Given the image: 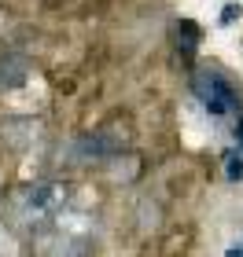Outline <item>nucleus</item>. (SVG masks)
Masks as SVG:
<instances>
[{
  "mask_svg": "<svg viewBox=\"0 0 243 257\" xmlns=\"http://www.w3.org/2000/svg\"><path fill=\"white\" fill-rule=\"evenodd\" d=\"M70 198L66 184L59 180H33L26 188H19L15 195V217L22 224H44L63 209V202Z\"/></svg>",
  "mask_w": 243,
  "mask_h": 257,
  "instance_id": "nucleus-1",
  "label": "nucleus"
},
{
  "mask_svg": "<svg viewBox=\"0 0 243 257\" xmlns=\"http://www.w3.org/2000/svg\"><path fill=\"white\" fill-rule=\"evenodd\" d=\"M192 92H195V99H199L203 107L214 114V118H221V114H228V110H236V107H239V96H236L232 81H228L217 66H203V70H195V77H192Z\"/></svg>",
  "mask_w": 243,
  "mask_h": 257,
  "instance_id": "nucleus-2",
  "label": "nucleus"
},
{
  "mask_svg": "<svg viewBox=\"0 0 243 257\" xmlns=\"http://www.w3.org/2000/svg\"><path fill=\"white\" fill-rule=\"evenodd\" d=\"M122 147H125V133L114 128V125H107V128H96V133L81 136L74 144V155L81 162H107V158L118 155Z\"/></svg>",
  "mask_w": 243,
  "mask_h": 257,
  "instance_id": "nucleus-3",
  "label": "nucleus"
},
{
  "mask_svg": "<svg viewBox=\"0 0 243 257\" xmlns=\"http://www.w3.org/2000/svg\"><path fill=\"white\" fill-rule=\"evenodd\" d=\"M30 77V59L19 52H4L0 55V92H11L19 85H26Z\"/></svg>",
  "mask_w": 243,
  "mask_h": 257,
  "instance_id": "nucleus-4",
  "label": "nucleus"
},
{
  "mask_svg": "<svg viewBox=\"0 0 243 257\" xmlns=\"http://www.w3.org/2000/svg\"><path fill=\"white\" fill-rule=\"evenodd\" d=\"M33 133H37V121H30V118H11L0 125V140L11 147H22V144H30Z\"/></svg>",
  "mask_w": 243,
  "mask_h": 257,
  "instance_id": "nucleus-5",
  "label": "nucleus"
},
{
  "mask_svg": "<svg viewBox=\"0 0 243 257\" xmlns=\"http://www.w3.org/2000/svg\"><path fill=\"white\" fill-rule=\"evenodd\" d=\"M173 33H177V48H184V52L199 48V26H195V22L184 19V22H177V30H173Z\"/></svg>",
  "mask_w": 243,
  "mask_h": 257,
  "instance_id": "nucleus-6",
  "label": "nucleus"
},
{
  "mask_svg": "<svg viewBox=\"0 0 243 257\" xmlns=\"http://www.w3.org/2000/svg\"><path fill=\"white\" fill-rule=\"evenodd\" d=\"M225 173H228V180H243V155H228Z\"/></svg>",
  "mask_w": 243,
  "mask_h": 257,
  "instance_id": "nucleus-7",
  "label": "nucleus"
},
{
  "mask_svg": "<svg viewBox=\"0 0 243 257\" xmlns=\"http://www.w3.org/2000/svg\"><path fill=\"white\" fill-rule=\"evenodd\" d=\"M225 257H243V250H228V253H225Z\"/></svg>",
  "mask_w": 243,
  "mask_h": 257,
  "instance_id": "nucleus-8",
  "label": "nucleus"
},
{
  "mask_svg": "<svg viewBox=\"0 0 243 257\" xmlns=\"http://www.w3.org/2000/svg\"><path fill=\"white\" fill-rule=\"evenodd\" d=\"M236 140H243V121H239V125H236Z\"/></svg>",
  "mask_w": 243,
  "mask_h": 257,
  "instance_id": "nucleus-9",
  "label": "nucleus"
}]
</instances>
